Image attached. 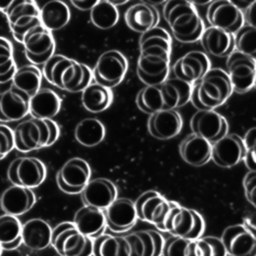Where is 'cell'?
<instances>
[{
  "mask_svg": "<svg viewBox=\"0 0 256 256\" xmlns=\"http://www.w3.org/2000/svg\"><path fill=\"white\" fill-rule=\"evenodd\" d=\"M91 23L98 29L108 30L114 27L119 20V11L116 6L105 1L99 2L89 11Z\"/></svg>",
  "mask_w": 256,
  "mask_h": 256,
  "instance_id": "39",
  "label": "cell"
},
{
  "mask_svg": "<svg viewBox=\"0 0 256 256\" xmlns=\"http://www.w3.org/2000/svg\"><path fill=\"white\" fill-rule=\"evenodd\" d=\"M161 256H196L194 240L171 235L164 241Z\"/></svg>",
  "mask_w": 256,
  "mask_h": 256,
  "instance_id": "42",
  "label": "cell"
},
{
  "mask_svg": "<svg viewBox=\"0 0 256 256\" xmlns=\"http://www.w3.org/2000/svg\"><path fill=\"white\" fill-rule=\"evenodd\" d=\"M211 68L208 55L200 50H192L178 58L173 66V77L178 78L190 85L198 82Z\"/></svg>",
  "mask_w": 256,
  "mask_h": 256,
  "instance_id": "18",
  "label": "cell"
},
{
  "mask_svg": "<svg viewBox=\"0 0 256 256\" xmlns=\"http://www.w3.org/2000/svg\"><path fill=\"white\" fill-rule=\"evenodd\" d=\"M42 76L53 86L78 93L92 83V69L72 58L62 54H53L42 68Z\"/></svg>",
  "mask_w": 256,
  "mask_h": 256,
  "instance_id": "3",
  "label": "cell"
},
{
  "mask_svg": "<svg viewBox=\"0 0 256 256\" xmlns=\"http://www.w3.org/2000/svg\"><path fill=\"white\" fill-rule=\"evenodd\" d=\"M12 131L14 148L24 153L51 146L60 136L56 121L34 117L20 121Z\"/></svg>",
  "mask_w": 256,
  "mask_h": 256,
  "instance_id": "6",
  "label": "cell"
},
{
  "mask_svg": "<svg viewBox=\"0 0 256 256\" xmlns=\"http://www.w3.org/2000/svg\"><path fill=\"white\" fill-rule=\"evenodd\" d=\"M162 14L174 38L181 43L199 41L205 28L196 6L188 0H167Z\"/></svg>",
  "mask_w": 256,
  "mask_h": 256,
  "instance_id": "4",
  "label": "cell"
},
{
  "mask_svg": "<svg viewBox=\"0 0 256 256\" xmlns=\"http://www.w3.org/2000/svg\"><path fill=\"white\" fill-rule=\"evenodd\" d=\"M22 224L17 216L0 215V247L4 250H14L22 244Z\"/></svg>",
  "mask_w": 256,
  "mask_h": 256,
  "instance_id": "38",
  "label": "cell"
},
{
  "mask_svg": "<svg viewBox=\"0 0 256 256\" xmlns=\"http://www.w3.org/2000/svg\"><path fill=\"white\" fill-rule=\"evenodd\" d=\"M255 7H256V3L252 4L248 9H246V20H247V24L255 26Z\"/></svg>",
  "mask_w": 256,
  "mask_h": 256,
  "instance_id": "49",
  "label": "cell"
},
{
  "mask_svg": "<svg viewBox=\"0 0 256 256\" xmlns=\"http://www.w3.org/2000/svg\"><path fill=\"white\" fill-rule=\"evenodd\" d=\"M111 4H113L114 6H121V5H124L125 3H127L129 0H105Z\"/></svg>",
  "mask_w": 256,
  "mask_h": 256,
  "instance_id": "53",
  "label": "cell"
},
{
  "mask_svg": "<svg viewBox=\"0 0 256 256\" xmlns=\"http://www.w3.org/2000/svg\"><path fill=\"white\" fill-rule=\"evenodd\" d=\"M46 166L36 157H17L12 160L7 169L8 180L17 186L35 188L46 178Z\"/></svg>",
  "mask_w": 256,
  "mask_h": 256,
  "instance_id": "13",
  "label": "cell"
},
{
  "mask_svg": "<svg viewBox=\"0 0 256 256\" xmlns=\"http://www.w3.org/2000/svg\"><path fill=\"white\" fill-rule=\"evenodd\" d=\"M190 128L193 134L213 143L228 133V122L216 110H197L190 119Z\"/></svg>",
  "mask_w": 256,
  "mask_h": 256,
  "instance_id": "19",
  "label": "cell"
},
{
  "mask_svg": "<svg viewBox=\"0 0 256 256\" xmlns=\"http://www.w3.org/2000/svg\"><path fill=\"white\" fill-rule=\"evenodd\" d=\"M243 188L247 201L255 207V194H256V171H249L243 179Z\"/></svg>",
  "mask_w": 256,
  "mask_h": 256,
  "instance_id": "46",
  "label": "cell"
},
{
  "mask_svg": "<svg viewBox=\"0 0 256 256\" xmlns=\"http://www.w3.org/2000/svg\"><path fill=\"white\" fill-rule=\"evenodd\" d=\"M179 153L184 162L199 167L210 161L211 143L206 139L191 133L180 142Z\"/></svg>",
  "mask_w": 256,
  "mask_h": 256,
  "instance_id": "32",
  "label": "cell"
},
{
  "mask_svg": "<svg viewBox=\"0 0 256 256\" xmlns=\"http://www.w3.org/2000/svg\"><path fill=\"white\" fill-rule=\"evenodd\" d=\"M73 224L83 235L91 239L104 234L107 228L104 211L86 205L76 211Z\"/></svg>",
  "mask_w": 256,
  "mask_h": 256,
  "instance_id": "30",
  "label": "cell"
},
{
  "mask_svg": "<svg viewBox=\"0 0 256 256\" xmlns=\"http://www.w3.org/2000/svg\"><path fill=\"white\" fill-rule=\"evenodd\" d=\"M42 79L41 70L36 65L27 64L16 69L11 86L31 97L41 88Z\"/></svg>",
  "mask_w": 256,
  "mask_h": 256,
  "instance_id": "36",
  "label": "cell"
},
{
  "mask_svg": "<svg viewBox=\"0 0 256 256\" xmlns=\"http://www.w3.org/2000/svg\"><path fill=\"white\" fill-rule=\"evenodd\" d=\"M182 126V117L176 109L156 111L149 115L147 121L149 134L159 140L174 138L180 133Z\"/></svg>",
  "mask_w": 256,
  "mask_h": 256,
  "instance_id": "22",
  "label": "cell"
},
{
  "mask_svg": "<svg viewBox=\"0 0 256 256\" xmlns=\"http://www.w3.org/2000/svg\"><path fill=\"white\" fill-rule=\"evenodd\" d=\"M84 205L105 210L118 196L115 184L106 178L89 180L80 192Z\"/></svg>",
  "mask_w": 256,
  "mask_h": 256,
  "instance_id": "23",
  "label": "cell"
},
{
  "mask_svg": "<svg viewBox=\"0 0 256 256\" xmlns=\"http://www.w3.org/2000/svg\"><path fill=\"white\" fill-rule=\"evenodd\" d=\"M245 146V155L243 161L250 171H256L255 151H256V128L251 127L245 134L243 139Z\"/></svg>",
  "mask_w": 256,
  "mask_h": 256,
  "instance_id": "44",
  "label": "cell"
},
{
  "mask_svg": "<svg viewBox=\"0 0 256 256\" xmlns=\"http://www.w3.org/2000/svg\"><path fill=\"white\" fill-rule=\"evenodd\" d=\"M104 215L107 227L114 233L129 231L138 220L134 202L125 197H117L104 210Z\"/></svg>",
  "mask_w": 256,
  "mask_h": 256,
  "instance_id": "21",
  "label": "cell"
},
{
  "mask_svg": "<svg viewBox=\"0 0 256 256\" xmlns=\"http://www.w3.org/2000/svg\"><path fill=\"white\" fill-rule=\"evenodd\" d=\"M70 18V9L63 0H49L40 8V22L51 32L64 28Z\"/></svg>",
  "mask_w": 256,
  "mask_h": 256,
  "instance_id": "33",
  "label": "cell"
},
{
  "mask_svg": "<svg viewBox=\"0 0 256 256\" xmlns=\"http://www.w3.org/2000/svg\"><path fill=\"white\" fill-rule=\"evenodd\" d=\"M14 149L13 131L7 125L0 124V160Z\"/></svg>",
  "mask_w": 256,
  "mask_h": 256,
  "instance_id": "45",
  "label": "cell"
},
{
  "mask_svg": "<svg viewBox=\"0 0 256 256\" xmlns=\"http://www.w3.org/2000/svg\"><path fill=\"white\" fill-rule=\"evenodd\" d=\"M195 242L196 256H226L225 247L220 238L215 236L200 237Z\"/></svg>",
  "mask_w": 256,
  "mask_h": 256,
  "instance_id": "43",
  "label": "cell"
},
{
  "mask_svg": "<svg viewBox=\"0 0 256 256\" xmlns=\"http://www.w3.org/2000/svg\"><path fill=\"white\" fill-rule=\"evenodd\" d=\"M21 44L28 61L33 65H43L53 54H55V40L51 31L42 24L36 25L28 30Z\"/></svg>",
  "mask_w": 256,
  "mask_h": 256,
  "instance_id": "12",
  "label": "cell"
},
{
  "mask_svg": "<svg viewBox=\"0 0 256 256\" xmlns=\"http://www.w3.org/2000/svg\"><path fill=\"white\" fill-rule=\"evenodd\" d=\"M52 228L41 218H32L22 224V243L30 250H44L51 245Z\"/></svg>",
  "mask_w": 256,
  "mask_h": 256,
  "instance_id": "29",
  "label": "cell"
},
{
  "mask_svg": "<svg viewBox=\"0 0 256 256\" xmlns=\"http://www.w3.org/2000/svg\"><path fill=\"white\" fill-rule=\"evenodd\" d=\"M192 85L171 77L155 85H145L137 93L136 106L144 113L152 114L166 109H177L190 100Z\"/></svg>",
  "mask_w": 256,
  "mask_h": 256,
  "instance_id": "2",
  "label": "cell"
},
{
  "mask_svg": "<svg viewBox=\"0 0 256 256\" xmlns=\"http://www.w3.org/2000/svg\"><path fill=\"white\" fill-rule=\"evenodd\" d=\"M245 146L243 139L237 134H226L211 143V159L221 168H232L243 161Z\"/></svg>",
  "mask_w": 256,
  "mask_h": 256,
  "instance_id": "20",
  "label": "cell"
},
{
  "mask_svg": "<svg viewBox=\"0 0 256 256\" xmlns=\"http://www.w3.org/2000/svg\"><path fill=\"white\" fill-rule=\"evenodd\" d=\"M220 239L228 255L256 256V237L254 229L244 224H234L226 227Z\"/></svg>",
  "mask_w": 256,
  "mask_h": 256,
  "instance_id": "17",
  "label": "cell"
},
{
  "mask_svg": "<svg viewBox=\"0 0 256 256\" xmlns=\"http://www.w3.org/2000/svg\"><path fill=\"white\" fill-rule=\"evenodd\" d=\"M128 71L126 56L116 49L103 52L98 57L93 69V80L110 89L119 85Z\"/></svg>",
  "mask_w": 256,
  "mask_h": 256,
  "instance_id": "9",
  "label": "cell"
},
{
  "mask_svg": "<svg viewBox=\"0 0 256 256\" xmlns=\"http://www.w3.org/2000/svg\"><path fill=\"white\" fill-rule=\"evenodd\" d=\"M91 177V168L82 158L67 160L57 171L56 182L59 189L67 194L80 193Z\"/></svg>",
  "mask_w": 256,
  "mask_h": 256,
  "instance_id": "14",
  "label": "cell"
},
{
  "mask_svg": "<svg viewBox=\"0 0 256 256\" xmlns=\"http://www.w3.org/2000/svg\"><path fill=\"white\" fill-rule=\"evenodd\" d=\"M232 92L226 71L222 68H210L192 85L189 101L197 110H215L229 99Z\"/></svg>",
  "mask_w": 256,
  "mask_h": 256,
  "instance_id": "5",
  "label": "cell"
},
{
  "mask_svg": "<svg viewBox=\"0 0 256 256\" xmlns=\"http://www.w3.org/2000/svg\"><path fill=\"white\" fill-rule=\"evenodd\" d=\"M36 196L32 189L11 185L0 195V208L5 214L19 216L28 212L35 204Z\"/></svg>",
  "mask_w": 256,
  "mask_h": 256,
  "instance_id": "24",
  "label": "cell"
},
{
  "mask_svg": "<svg viewBox=\"0 0 256 256\" xmlns=\"http://www.w3.org/2000/svg\"><path fill=\"white\" fill-rule=\"evenodd\" d=\"M62 99L50 88H40L29 98V114L40 119H53L61 109Z\"/></svg>",
  "mask_w": 256,
  "mask_h": 256,
  "instance_id": "31",
  "label": "cell"
},
{
  "mask_svg": "<svg viewBox=\"0 0 256 256\" xmlns=\"http://www.w3.org/2000/svg\"><path fill=\"white\" fill-rule=\"evenodd\" d=\"M106 136L104 124L97 118L88 117L80 120L74 129L75 140L82 146L94 147L99 145Z\"/></svg>",
  "mask_w": 256,
  "mask_h": 256,
  "instance_id": "35",
  "label": "cell"
},
{
  "mask_svg": "<svg viewBox=\"0 0 256 256\" xmlns=\"http://www.w3.org/2000/svg\"><path fill=\"white\" fill-rule=\"evenodd\" d=\"M51 246L60 256H92L93 239L83 235L73 222L65 221L52 229Z\"/></svg>",
  "mask_w": 256,
  "mask_h": 256,
  "instance_id": "8",
  "label": "cell"
},
{
  "mask_svg": "<svg viewBox=\"0 0 256 256\" xmlns=\"http://www.w3.org/2000/svg\"><path fill=\"white\" fill-rule=\"evenodd\" d=\"M226 256H231V255H228V254H227V255H226Z\"/></svg>",
  "mask_w": 256,
  "mask_h": 256,
  "instance_id": "55",
  "label": "cell"
},
{
  "mask_svg": "<svg viewBox=\"0 0 256 256\" xmlns=\"http://www.w3.org/2000/svg\"><path fill=\"white\" fill-rule=\"evenodd\" d=\"M1 252H2V249H1V247H0V255H1Z\"/></svg>",
  "mask_w": 256,
  "mask_h": 256,
  "instance_id": "54",
  "label": "cell"
},
{
  "mask_svg": "<svg viewBox=\"0 0 256 256\" xmlns=\"http://www.w3.org/2000/svg\"><path fill=\"white\" fill-rule=\"evenodd\" d=\"M206 18L210 26L223 29L231 34L237 32L245 24L243 11L228 0H213L208 5Z\"/></svg>",
  "mask_w": 256,
  "mask_h": 256,
  "instance_id": "16",
  "label": "cell"
},
{
  "mask_svg": "<svg viewBox=\"0 0 256 256\" xmlns=\"http://www.w3.org/2000/svg\"><path fill=\"white\" fill-rule=\"evenodd\" d=\"M71 4L80 11H90L99 0H70Z\"/></svg>",
  "mask_w": 256,
  "mask_h": 256,
  "instance_id": "47",
  "label": "cell"
},
{
  "mask_svg": "<svg viewBox=\"0 0 256 256\" xmlns=\"http://www.w3.org/2000/svg\"><path fill=\"white\" fill-rule=\"evenodd\" d=\"M160 15L156 7L143 2H137L129 6L124 12L126 26L136 33H144L158 26Z\"/></svg>",
  "mask_w": 256,
  "mask_h": 256,
  "instance_id": "28",
  "label": "cell"
},
{
  "mask_svg": "<svg viewBox=\"0 0 256 256\" xmlns=\"http://www.w3.org/2000/svg\"><path fill=\"white\" fill-rule=\"evenodd\" d=\"M13 38L21 43L25 33L40 22V8L35 0H14L4 13Z\"/></svg>",
  "mask_w": 256,
  "mask_h": 256,
  "instance_id": "11",
  "label": "cell"
},
{
  "mask_svg": "<svg viewBox=\"0 0 256 256\" xmlns=\"http://www.w3.org/2000/svg\"><path fill=\"white\" fill-rule=\"evenodd\" d=\"M234 6H236L241 11L248 9L252 4L256 3V0H228Z\"/></svg>",
  "mask_w": 256,
  "mask_h": 256,
  "instance_id": "48",
  "label": "cell"
},
{
  "mask_svg": "<svg viewBox=\"0 0 256 256\" xmlns=\"http://www.w3.org/2000/svg\"><path fill=\"white\" fill-rule=\"evenodd\" d=\"M138 219L151 223L163 231V224L170 208V200H167L156 190L143 192L134 202Z\"/></svg>",
  "mask_w": 256,
  "mask_h": 256,
  "instance_id": "15",
  "label": "cell"
},
{
  "mask_svg": "<svg viewBox=\"0 0 256 256\" xmlns=\"http://www.w3.org/2000/svg\"><path fill=\"white\" fill-rule=\"evenodd\" d=\"M129 246L130 256H161L164 237L159 231L147 229L125 235Z\"/></svg>",
  "mask_w": 256,
  "mask_h": 256,
  "instance_id": "25",
  "label": "cell"
},
{
  "mask_svg": "<svg viewBox=\"0 0 256 256\" xmlns=\"http://www.w3.org/2000/svg\"><path fill=\"white\" fill-rule=\"evenodd\" d=\"M113 102L112 89L98 83L89 84L81 91V103L91 113H101L110 107Z\"/></svg>",
  "mask_w": 256,
  "mask_h": 256,
  "instance_id": "34",
  "label": "cell"
},
{
  "mask_svg": "<svg viewBox=\"0 0 256 256\" xmlns=\"http://www.w3.org/2000/svg\"><path fill=\"white\" fill-rule=\"evenodd\" d=\"M130 253L125 236L102 234L93 239L92 256H130Z\"/></svg>",
  "mask_w": 256,
  "mask_h": 256,
  "instance_id": "37",
  "label": "cell"
},
{
  "mask_svg": "<svg viewBox=\"0 0 256 256\" xmlns=\"http://www.w3.org/2000/svg\"><path fill=\"white\" fill-rule=\"evenodd\" d=\"M16 69L13 46L7 38L0 36V83L11 81Z\"/></svg>",
  "mask_w": 256,
  "mask_h": 256,
  "instance_id": "40",
  "label": "cell"
},
{
  "mask_svg": "<svg viewBox=\"0 0 256 256\" xmlns=\"http://www.w3.org/2000/svg\"><path fill=\"white\" fill-rule=\"evenodd\" d=\"M29 98L25 93L12 86L0 92V121L22 120L29 114Z\"/></svg>",
  "mask_w": 256,
  "mask_h": 256,
  "instance_id": "26",
  "label": "cell"
},
{
  "mask_svg": "<svg viewBox=\"0 0 256 256\" xmlns=\"http://www.w3.org/2000/svg\"><path fill=\"white\" fill-rule=\"evenodd\" d=\"M233 35L235 50L256 58V27L244 24Z\"/></svg>",
  "mask_w": 256,
  "mask_h": 256,
  "instance_id": "41",
  "label": "cell"
},
{
  "mask_svg": "<svg viewBox=\"0 0 256 256\" xmlns=\"http://www.w3.org/2000/svg\"><path fill=\"white\" fill-rule=\"evenodd\" d=\"M189 2H191L194 6H205V5H209L213 0H188Z\"/></svg>",
  "mask_w": 256,
  "mask_h": 256,
  "instance_id": "52",
  "label": "cell"
},
{
  "mask_svg": "<svg viewBox=\"0 0 256 256\" xmlns=\"http://www.w3.org/2000/svg\"><path fill=\"white\" fill-rule=\"evenodd\" d=\"M171 49L172 39L166 29L155 26L141 34L136 73L144 85L159 84L168 78Z\"/></svg>",
  "mask_w": 256,
  "mask_h": 256,
  "instance_id": "1",
  "label": "cell"
},
{
  "mask_svg": "<svg viewBox=\"0 0 256 256\" xmlns=\"http://www.w3.org/2000/svg\"><path fill=\"white\" fill-rule=\"evenodd\" d=\"M225 71L233 92L244 94L255 87L256 58L234 50L227 56Z\"/></svg>",
  "mask_w": 256,
  "mask_h": 256,
  "instance_id": "10",
  "label": "cell"
},
{
  "mask_svg": "<svg viewBox=\"0 0 256 256\" xmlns=\"http://www.w3.org/2000/svg\"><path fill=\"white\" fill-rule=\"evenodd\" d=\"M199 41L203 52L210 56L223 58L235 50L234 35L214 26L204 28Z\"/></svg>",
  "mask_w": 256,
  "mask_h": 256,
  "instance_id": "27",
  "label": "cell"
},
{
  "mask_svg": "<svg viewBox=\"0 0 256 256\" xmlns=\"http://www.w3.org/2000/svg\"><path fill=\"white\" fill-rule=\"evenodd\" d=\"M13 2L14 0H0V12L5 13Z\"/></svg>",
  "mask_w": 256,
  "mask_h": 256,
  "instance_id": "50",
  "label": "cell"
},
{
  "mask_svg": "<svg viewBox=\"0 0 256 256\" xmlns=\"http://www.w3.org/2000/svg\"><path fill=\"white\" fill-rule=\"evenodd\" d=\"M204 230L205 221L200 213L170 201V208L163 224L164 232L172 236L196 240L202 237Z\"/></svg>",
  "mask_w": 256,
  "mask_h": 256,
  "instance_id": "7",
  "label": "cell"
},
{
  "mask_svg": "<svg viewBox=\"0 0 256 256\" xmlns=\"http://www.w3.org/2000/svg\"><path fill=\"white\" fill-rule=\"evenodd\" d=\"M167 0H140V2H143V3H146V4H149L151 6H160V5H163Z\"/></svg>",
  "mask_w": 256,
  "mask_h": 256,
  "instance_id": "51",
  "label": "cell"
}]
</instances>
